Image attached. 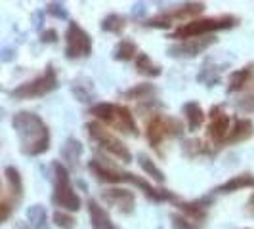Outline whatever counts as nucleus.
<instances>
[{
	"mask_svg": "<svg viewBox=\"0 0 254 229\" xmlns=\"http://www.w3.org/2000/svg\"><path fill=\"white\" fill-rule=\"evenodd\" d=\"M12 126L19 138V151L27 157H40L50 149V128L31 111H19L12 116Z\"/></svg>",
	"mask_w": 254,
	"mask_h": 229,
	"instance_id": "obj_1",
	"label": "nucleus"
},
{
	"mask_svg": "<svg viewBox=\"0 0 254 229\" xmlns=\"http://www.w3.org/2000/svg\"><path fill=\"white\" fill-rule=\"evenodd\" d=\"M239 25V17L233 13H220V15H210V17H197L186 21L180 27H176L174 33H170L168 38L174 40H188V38L210 37L218 31H228Z\"/></svg>",
	"mask_w": 254,
	"mask_h": 229,
	"instance_id": "obj_2",
	"label": "nucleus"
},
{
	"mask_svg": "<svg viewBox=\"0 0 254 229\" xmlns=\"http://www.w3.org/2000/svg\"><path fill=\"white\" fill-rule=\"evenodd\" d=\"M88 113L98 118V122L102 120L103 124H109L115 130L127 134V136H138V124L132 116V111L125 107V105H119V103H109V102H100L96 105H92L88 109Z\"/></svg>",
	"mask_w": 254,
	"mask_h": 229,
	"instance_id": "obj_3",
	"label": "nucleus"
},
{
	"mask_svg": "<svg viewBox=\"0 0 254 229\" xmlns=\"http://www.w3.org/2000/svg\"><path fill=\"white\" fill-rule=\"evenodd\" d=\"M184 132H186L184 122L176 116H170V114L153 113L145 122V138L149 141L151 149H155L157 153H163L161 151L163 141L182 138Z\"/></svg>",
	"mask_w": 254,
	"mask_h": 229,
	"instance_id": "obj_4",
	"label": "nucleus"
},
{
	"mask_svg": "<svg viewBox=\"0 0 254 229\" xmlns=\"http://www.w3.org/2000/svg\"><path fill=\"white\" fill-rule=\"evenodd\" d=\"M54 170V191H52V204L58 208H64L65 212H76L80 210L82 201L76 195V191L71 185V176H69V168L56 161L52 163Z\"/></svg>",
	"mask_w": 254,
	"mask_h": 229,
	"instance_id": "obj_5",
	"label": "nucleus"
},
{
	"mask_svg": "<svg viewBox=\"0 0 254 229\" xmlns=\"http://www.w3.org/2000/svg\"><path fill=\"white\" fill-rule=\"evenodd\" d=\"M84 130L88 132L90 140L94 141L102 151L109 153L111 157H115L117 161H121V163H125V165L132 163V153H130V149L125 145V141L119 140L113 132H109L107 128L103 126L102 122H98V120L86 122V124H84Z\"/></svg>",
	"mask_w": 254,
	"mask_h": 229,
	"instance_id": "obj_6",
	"label": "nucleus"
},
{
	"mask_svg": "<svg viewBox=\"0 0 254 229\" xmlns=\"http://www.w3.org/2000/svg\"><path fill=\"white\" fill-rule=\"evenodd\" d=\"M58 88H60V80H58L56 67L52 63H48L42 75H38L35 78L23 82V84L15 86L10 92V96H12L13 100H33V98L48 96V94H52L54 90Z\"/></svg>",
	"mask_w": 254,
	"mask_h": 229,
	"instance_id": "obj_7",
	"label": "nucleus"
},
{
	"mask_svg": "<svg viewBox=\"0 0 254 229\" xmlns=\"http://www.w3.org/2000/svg\"><path fill=\"white\" fill-rule=\"evenodd\" d=\"M203 12H204L203 2H188V4L174 6L170 10H165V12L153 15L151 19H145L143 21V25L151 27V29H170V27L180 23V21L197 19V15Z\"/></svg>",
	"mask_w": 254,
	"mask_h": 229,
	"instance_id": "obj_8",
	"label": "nucleus"
},
{
	"mask_svg": "<svg viewBox=\"0 0 254 229\" xmlns=\"http://www.w3.org/2000/svg\"><path fill=\"white\" fill-rule=\"evenodd\" d=\"M92 37L78 25L76 21H69L65 31V57L80 59L92 56Z\"/></svg>",
	"mask_w": 254,
	"mask_h": 229,
	"instance_id": "obj_9",
	"label": "nucleus"
},
{
	"mask_svg": "<svg viewBox=\"0 0 254 229\" xmlns=\"http://www.w3.org/2000/svg\"><path fill=\"white\" fill-rule=\"evenodd\" d=\"M88 170L96 176L98 181H103V183H134V178H136V174L119 168L103 157L102 159L94 157L88 163Z\"/></svg>",
	"mask_w": 254,
	"mask_h": 229,
	"instance_id": "obj_10",
	"label": "nucleus"
},
{
	"mask_svg": "<svg viewBox=\"0 0 254 229\" xmlns=\"http://www.w3.org/2000/svg\"><path fill=\"white\" fill-rule=\"evenodd\" d=\"M218 38L214 35L210 37H199V38H188V40H180L176 44H170L166 54L170 57H180V59H190V57H197L199 54L208 50L210 46H214Z\"/></svg>",
	"mask_w": 254,
	"mask_h": 229,
	"instance_id": "obj_11",
	"label": "nucleus"
},
{
	"mask_svg": "<svg viewBox=\"0 0 254 229\" xmlns=\"http://www.w3.org/2000/svg\"><path fill=\"white\" fill-rule=\"evenodd\" d=\"M229 128H231V118L229 114L220 107L214 105L208 111V126H206V136L214 145H224V141L228 138Z\"/></svg>",
	"mask_w": 254,
	"mask_h": 229,
	"instance_id": "obj_12",
	"label": "nucleus"
},
{
	"mask_svg": "<svg viewBox=\"0 0 254 229\" xmlns=\"http://www.w3.org/2000/svg\"><path fill=\"white\" fill-rule=\"evenodd\" d=\"M102 201L107 206H113L117 212L121 214H132L134 212V204H136V195L134 191L123 189V187H109L102 191Z\"/></svg>",
	"mask_w": 254,
	"mask_h": 229,
	"instance_id": "obj_13",
	"label": "nucleus"
},
{
	"mask_svg": "<svg viewBox=\"0 0 254 229\" xmlns=\"http://www.w3.org/2000/svg\"><path fill=\"white\" fill-rule=\"evenodd\" d=\"M210 204H212V197H201L197 201H176V206H178L180 212L184 214V218L191 220L197 226H201L206 220Z\"/></svg>",
	"mask_w": 254,
	"mask_h": 229,
	"instance_id": "obj_14",
	"label": "nucleus"
},
{
	"mask_svg": "<svg viewBox=\"0 0 254 229\" xmlns=\"http://www.w3.org/2000/svg\"><path fill=\"white\" fill-rule=\"evenodd\" d=\"M254 134V122L251 118H235L233 126L229 128V134L224 145H235V143H243L249 138H253Z\"/></svg>",
	"mask_w": 254,
	"mask_h": 229,
	"instance_id": "obj_15",
	"label": "nucleus"
},
{
	"mask_svg": "<svg viewBox=\"0 0 254 229\" xmlns=\"http://www.w3.org/2000/svg\"><path fill=\"white\" fill-rule=\"evenodd\" d=\"M247 187H253L254 189V176L245 172V174H237V176H231L228 181H224L222 185H218L212 189L214 195H229V193H235V191L247 189Z\"/></svg>",
	"mask_w": 254,
	"mask_h": 229,
	"instance_id": "obj_16",
	"label": "nucleus"
},
{
	"mask_svg": "<svg viewBox=\"0 0 254 229\" xmlns=\"http://www.w3.org/2000/svg\"><path fill=\"white\" fill-rule=\"evenodd\" d=\"M222 71H224V65L216 63V61H214V57H208V59L201 65V71H199L197 80H199L203 86H206V88H212V86L220 84Z\"/></svg>",
	"mask_w": 254,
	"mask_h": 229,
	"instance_id": "obj_17",
	"label": "nucleus"
},
{
	"mask_svg": "<svg viewBox=\"0 0 254 229\" xmlns=\"http://www.w3.org/2000/svg\"><path fill=\"white\" fill-rule=\"evenodd\" d=\"M254 78V61L247 63L241 69H235L228 80V94H235L243 90L247 84H251V80Z\"/></svg>",
	"mask_w": 254,
	"mask_h": 229,
	"instance_id": "obj_18",
	"label": "nucleus"
},
{
	"mask_svg": "<svg viewBox=\"0 0 254 229\" xmlns=\"http://www.w3.org/2000/svg\"><path fill=\"white\" fill-rule=\"evenodd\" d=\"M71 92L75 94V98L80 103H92L96 100V88H94L92 78L88 76H76L71 82Z\"/></svg>",
	"mask_w": 254,
	"mask_h": 229,
	"instance_id": "obj_19",
	"label": "nucleus"
},
{
	"mask_svg": "<svg viewBox=\"0 0 254 229\" xmlns=\"http://www.w3.org/2000/svg\"><path fill=\"white\" fill-rule=\"evenodd\" d=\"M182 153L188 159H197V157H214V149L210 147V143L199 138H191V140H184L182 143Z\"/></svg>",
	"mask_w": 254,
	"mask_h": 229,
	"instance_id": "obj_20",
	"label": "nucleus"
},
{
	"mask_svg": "<svg viewBox=\"0 0 254 229\" xmlns=\"http://www.w3.org/2000/svg\"><path fill=\"white\" fill-rule=\"evenodd\" d=\"M88 214L92 229H117L111 222V218L107 214V210L98 204V201H88Z\"/></svg>",
	"mask_w": 254,
	"mask_h": 229,
	"instance_id": "obj_21",
	"label": "nucleus"
},
{
	"mask_svg": "<svg viewBox=\"0 0 254 229\" xmlns=\"http://www.w3.org/2000/svg\"><path fill=\"white\" fill-rule=\"evenodd\" d=\"M82 151H84V147H82V143L76 140V138H67L64 143V147H62V159L75 170V168H78V165H80Z\"/></svg>",
	"mask_w": 254,
	"mask_h": 229,
	"instance_id": "obj_22",
	"label": "nucleus"
},
{
	"mask_svg": "<svg viewBox=\"0 0 254 229\" xmlns=\"http://www.w3.org/2000/svg\"><path fill=\"white\" fill-rule=\"evenodd\" d=\"M182 113H184V116H186V122H188V128H190L191 132L199 130V128L204 124V116H206V114H204L203 107H201L197 102L184 103Z\"/></svg>",
	"mask_w": 254,
	"mask_h": 229,
	"instance_id": "obj_23",
	"label": "nucleus"
},
{
	"mask_svg": "<svg viewBox=\"0 0 254 229\" xmlns=\"http://www.w3.org/2000/svg\"><path fill=\"white\" fill-rule=\"evenodd\" d=\"M155 94H157V86L155 84L141 82V84H136L132 88L125 90L123 92V100H128V102H147V100H153Z\"/></svg>",
	"mask_w": 254,
	"mask_h": 229,
	"instance_id": "obj_24",
	"label": "nucleus"
},
{
	"mask_svg": "<svg viewBox=\"0 0 254 229\" xmlns=\"http://www.w3.org/2000/svg\"><path fill=\"white\" fill-rule=\"evenodd\" d=\"M134 67H136V71L140 75L147 76V78H155V76H159L163 73L161 65H157L147 54H141V52H138V56L134 59Z\"/></svg>",
	"mask_w": 254,
	"mask_h": 229,
	"instance_id": "obj_25",
	"label": "nucleus"
},
{
	"mask_svg": "<svg viewBox=\"0 0 254 229\" xmlns=\"http://www.w3.org/2000/svg\"><path fill=\"white\" fill-rule=\"evenodd\" d=\"M136 56H138V44L130 38L119 40V44L113 50V59L117 61H132V59H136Z\"/></svg>",
	"mask_w": 254,
	"mask_h": 229,
	"instance_id": "obj_26",
	"label": "nucleus"
},
{
	"mask_svg": "<svg viewBox=\"0 0 254 229\" xmlns=\"http://www.w3.org/2000/svg\"><path fill=\"white\" fill-rule=\"evenodd\" d=\"M4 176H6V181H8V187H10V193L15 201H21L23 197V179H21V174L15 166H8L4 170Z\"/></svg>",
	"mask_w": 254,
	"mask_h": 229,
	"instance_id": "obj_27",
	"label": "nucleus"
},
{
	"mask_svg": "<svg viewBox=\"0 0 254 229\" xmlns=\"http://www.w3.org/2000/svg\"><path fill=\"white\" fill-rule=\"evenodd\" d=\"M103 33H111V35H121L127 29V17L121 13H107L100 23Z\"/></svg>",
	"mask_w": 254,
	"mask_h": 229,
	"instance_id": "obj_28",
	"label": "nucleus"
},
{
	"mask_svg": "<svg viewBox=\"0 0 254 229\" xmlns=\"http://www.w3.org/2000/svg\"><path fill=\"white\" fill-rule=\"evenodd\" d=\"M27 222L31 229H44L48 228V214L42 204H33L27 208Z\"/></svg>",
	"mask_w": 254,
	"mask_h": 229,
	"instance_id": "obj_29",
	"label": "nucleus"
},
{
	"mask_svg": "<svg viewBox=\"0 0 254 229\" xmlns=\"http://www.w3.org/2000/svg\"><path fill=\"white\" fill-rule=\"evenodd\" d=\"M138 165H140V168L149 176L151 179H155L157 183H163L166 179V176H165V172L159 168V166L155 165V161L153 159H149L145 153H140L138 155Z\"/></svg>",
	"mask_w": 254,
	"mask_h": 229,
	"instance_id": "obj_30",
	"label": "nucleus"
},
{
	"mask_svg": "<svg viewBox=\"0 0 254 229\" xmlns=\"http://www.w3.org/2000/svg\"><path fill=\"white\" fill-rule=\"evenodd\" d=\"M52 222L60 229H76V220L71 216V212H65V210H54Z\"/></svg>",
	"mask_w": 254,
	"mask_h": 229,
	"instance_id": "obj_31",
	"label": "nucleus"
},
{
	"mask_svg": "<svg viewBox=\"0 0 254 229\" xmlns=\"http://www.w3.org/2000/svg\"><path fill=\"white\" fill-rule=\"evenodd\" d=\"M235 105H237V109L241 113H254V86L247 94H243Z\"/></svg>",
	"mask_w": 254,
	"mask_h": 229,
	"instance_id": "obj_32",
	"label": "nucleus"
},
{
	"mask_svg": "<svg viewBox=\"0 0 254 229\" xmlns=\"http://www.w3.org/2000/svg\"><path fill=\"white\" fill-rule=\"evenodd\" d=\"M46 12L54 15L56 19H69V12H67V8H65L64 2H50L48 6H46Z\"/></svg>",
	"mask_w": 254,
	"mask_h": 229,
	"instance_id": "obj_33",
	"label": "nucleus"
},
{
	"mask_svg": "<svg viewBox=\"0 0 254 229\" xmlns=\"http://www.w3.org/2000/svg\"><path fill=\"white\" fill-rule=\"evenodd\" d=\"M170 220H172V226H174L176 229H199L197 224H193L191 220L180 216V214H176V212L170 214Z\"/></svg>",
	"mask_w": 254,
	"mask_h": 229,
	"instance_id": "obj_34",
	"label": "nucleus"
},
{
	"mask_svg": "<svg viewBox=\"0 0 254 229\" xmlns=\"http://www.w3.org/2000/svg\"><path fill=\"white\" fill-rule=\"evenodd\" d=\"M40 42H44V44H54V42H58V31H56V29H44V31L40 33Z\"/></svg>",
	"mask_w": 254,
	"mask_h": 229,
	"instance_id": "obj_35",
	"label": "nucleus"
},
{
	"mask_svg": "<svg viewBox=\"0 0 254 229\" xmlns=\"http://www.w3.org/2000/svg\"><path fill=\"white\" fill-rule=\"evenodd\" d=\"M10 214H12V204L0 199V224H4L10 218Z\"/></svg>",
	"mask_w": 254,
	"mask_h": 229,
	"instance_id": "obj_36",
	"label": "nucleus"
},
{
	"mask_svg": "<svg viewBox=\"0 0 254 229\" xmlns=\"http://www.w3.org/2000/svg\"><path fill=\"white\" fill-rule=\"evenodd\" d=\"M145 13H147V6H145L143 2L132 4V17H134V19H141Z\"/></svg>",
	"mask_w": 254,
	"mask_h": 229,
	"instance_id": "obj_37",
	"label": "nucleus"
},
{
	"mask_svg": "<svg viewBox=\"0 0 254 229\" xmlns=\"http://www.w3.org/2000/svg\"><path fill=\"white\" fill-rule=\"evenodd\" d=\"M33 19H35V27H42V23H44V13L42 12H35V17H33Z\"/></svg>",
	"mask_w": 254,
	"mask_h": 229,
	"instance_id": "obj_38",
	"label": "nucleus"
},
{
	"mask_svg": "<svg viewBox=\"0 0 254 229\" xmlns=\"http://www.w3.org/2000/svg\"><path fill=\"white\" fill-rule=\"evenodd\" d=\"M15 229H31V226H29V224H25V222H19V224L15 226Z\"/></svg>",
	"mask_w": 254,
	"mask_h": 229,
	"instance_id": "obj_39",
	"label": "nucleus"
},
{
	"mask_svg": "<svg viewBox=\"0 0 254 229\" xmlns=\"http://www.w3.org/2000/svg\"><path fill=\"white\" fill-rule=\"evenodd\" d=\"M249 206H251V208H254V193L249 197Z\"/></svg>",
	"mask_w": 254,
	"mask_h": 229,
	"instance_id": "obj_40",
	"label": "nucleus"
},
{
	"mask_svg": "<svg viewBox=\"0 0 254 229\" xmlns=\"http://www.w3.org/2000/svg\"><path fill=\"white\" fill-rule=\"evenodd\" d=\"M0 191H2V183H0Z\"/></svg>",
	"mask_w": 254,
	"mask_h": 229,
	"instance_id": "obj_41",
	"label": "nucleus"
}]
</instances>
